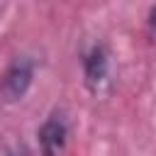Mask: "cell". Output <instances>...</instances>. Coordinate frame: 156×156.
<instances>
[{
    "label": "cell",
    "instance_id": "cell-1",
    "mask_svg": "<svg viewBox=\"0 0 156 156\" xmlns=\"http://www.w3.org/2000/svg\"><path fill=\"white\" fill-rule=\"evenodd\" d=\"M34 73H37V61L32 56L12 58V63L0 76V102L2 105L20 102L34 83Z\"/></svg>",
    "mask_w": 156,
    "mask_h": 156
},
{
    "label": "cell",
    "instance_id": "cell-2",
    "mask_svg": "<svg viewBox=\"0 0 156 156\" xmlns=\"http://www.w3.org/2000/svg\"><path fill=\"white\" fill-rule=\"evenodd\" d=\"M80 66H83V83L85 88L98 95L110 76V51L105 44H90L80 51Z\"/></svg>",
    "mask_w": 156,
    "mask_h": 156
},
{
    "label": "cell",
    "instance_id": "cell-3",
    "mask_svg": "<svg viewBox=\"0 0 156 156\" xmlns=\"http://www.w3.org/2000/svg\"><path fill=\"white\" fill-rule=\"evenodd\" d=\"M37 141H39V151L41 156H58L66 149L68 141V119L61 110H54L41 127L37 129Z\"/></svg>",
    "mask_w": 156,
    "mask_h": 156
},
{
    "label": "cell",
    "instance_id": "cell-4",
    "mask_svg": "<svg viewBox=\"0 0 156 156\" xmlns=\"http://www.w3.org/2000/svg\"><path fill=\"white\" fill-rule=\"evenodd\" d=\"M146 39L151 46H156V2L151 5L149 15H146Z\"/></svg>",
    "mask_w": 156,
    "mask_h": 156
},
{
    "label": "cell",
    "instance_id": "cell-5",
    "mask_svg": "<svg viewBox=\"0 0 156 156\" xmlns=\"http://www.w3.org/2000/svg\"><path fill=\"white\" fill-rule=\"evenodd\" d=\"M7 156H29V154H27L24 149H15V151H10Z\"/></svg>",
    "mask_w": 156,
    "mask_h": 156
},
{
    "label": "cell",
    "instance_id": "cell-6",
    "mask_svg": "<svg viewBox=\"0 0 156 156\" xmlns=\"http://www.w3.org/2000/svg\"><path fill=\"white\" fill-rule=\"evenodd\" d=\"M2 5H5V0H0V10H2Z\"/></svg>",
    "mask_w": 156,
    "mask_h": 156
}]
</instances>
